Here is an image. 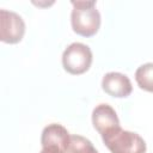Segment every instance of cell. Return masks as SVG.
Listing matches in <instances>:
<instances>
[{"label":"cell","instance_id":"3","mask_svg":"<svg viewBox=\"0 0 153 153\" xmlns=\"http://www.w3.org/2000/svg\"><path fill=\"white\" fill-rule=\"evenodd\" d=\"M93 55L88 45L74 42L71 43L62 53V67L72 75L86 73L92 65Z\"/></svg>","mask_w":153,"mask_h":153},{"label":"cell","instance_id":"6","mask_svg":"<svg viewBox=\"0 0 153 153\" xmlns=\"http://www.w3.org/2000/svg\"><path fill=\"white\" fill-rule=\"evenodd\" d=\"M91 120L93 128L100 134V136H104L121 127L115 109L106 103L98 104L92 110Z\"/></svg>","mask_w":153,"mask_h":153},{"label":"cell","instance_id":"4","mask_svg":"<svg viewBox=\"0 0 153 153\" xmlns=\"http://www.w3.org/2000/svg\"><path fill=\"white\" fill-rule=\"evenodd\" d=\"M25 23L23 18L8 10H0V41L6 44L19 43L25 35Z\"/></svg>","mask_w":153,"mask_h":153},{"label":"cell","instance_id":"8","mask_svg":"<svg viewBox=\"0 0 153 153\" xmlns=\"http://www.w3.org/2000/svg\"><path fill=\"white\" fill-rule=\"evenodd\" d=\"M135 81L141 90L153 93V62H147L137 67L135 71Z\"/></svg>","mask_w":153,"mask_h":153},{"label":"cell","instance_id":"1","mask_svg":"<svg viewBox=\"0 0 153 153\" xmlns=\"http://www.w3.org/2000/svg\"><path fill=\"white\" fill-rule=\"evenodd\" d=\"M71 25L73 31L82 37L94 36L100 27L102 18L96 7V1H72Z\"/></svg>","mask_w":153,"mask_h":153},{"label":"cell","instance_id":"2","mask_svg":"<svg viewBox=\"0 0 153 153\" xmlns=\"http://www.w3.org/2000/svg\"><path fill=\"white\" fill-rule=\"evenodd\" d=\"M102 140L110 153H146L147 149L145 140L137 133L121 127L102 136Z\"/></svg>","mask_w":153,"mask_h":153},{"label":"cell","instance_id":"9","mask_svg":"<svg viewBox=\"0 0 153 153\" xmlns=\"http://www.w3.org/2000/svg\"><path fill=\"white\" fill-rule=\"evenodd\" d=\"M65 153H98V151L88 139L73 134L69 137Z\"/></svg>","mask_w":153,"mask_h":153},{"label":"cell","instance_id":"7","mask_svg":"<svg viewBox=\"0 0 153 153\" xmlns=\"http://www.w3.org/2000/svg\"><path fill=\"white\" fill-rule=\"evenodd\" d=\"M102 90L114 98H126L133 92V85L126 74L109 72L102 79Z\"/></svg>","mask_w":153,"mask_h":153},{"label":"cell","instance_id":"5","mask_svg":"<svg viewBox=\"0 0 153 153\" xmlns=\"http://www.w3.org/2000/svg\"><path fill=\"white\" fill-rule=\"evenodd\" d=\"M69 137L71 134L63 126L59 123L48 124L42 130V149L39 153H65Z\"/></svg>","mask_w":153,"mask_h":153}]
</instances>
